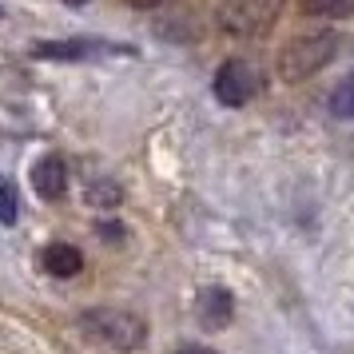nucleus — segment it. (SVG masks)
<instances>
[{"label": "nucleus", "mask_w": 354, "mask_h": 354, "mask_svg": "<svg viewBox=\"0 0 354 354\" xmlns=\"http://www.w3.org/2000/svg\"><path fill=\"white\" fill-rule=\"evenodd\" d=\"M338 52V32L335 28H315V32H299L290 36L283 52H279V80L283 84H303L315 72L335 60Z\"/></svg>", "instance_id": "nucleus-1"}, {"label": "nucleus", "mask_w": 354, "mask_h": 354, "mask_svg": "<svg viewBox=\"0 0 354 354\" xmlns=\"http://www.w3.org/2000/svg\"><path fill=\"white\" fill-rule=\"evenodd\" d=\"M80 326L115 354L136 351V346H144V338H147L144 319L136 310H124V306H92V310L80 315Z\"/></svg>", "instance_id": "nucleus-2"}, {"label": "nucleus", "mask_w": 354, "mask_h": 354, "mask_svg": "<svg viewBox=\"0 0 354 354\" xmlns=\"http://www.w3.org/2000/svg\"><path fill=\"white\" fill-rule=\"evenodd\" d=\"M283 4L287 0H223L215 8V24L219 32L239 36V40H251V36H263L274 28V20L283 17Z\"/></svg>", "instance_id": "nucleus-3"}, {"label": "nucleus", "mask_w": 354, "mask_h": 354, "mask_svg": "<svg viewBox=\"0 0 354 354\" xmlns=\"http://www.w3.org/2000/svg\"><path fill=\"white\" fill-rule=\"evenodd\" d=\"M255 68L247 64V60H223L219 72H215V80H211V92L215 100L223 104V108H243L247 100L255 96Z\"/></svg>", "instance_id": "nucleus-4"}, {"label": "nucleus", "mask_w": 354, "mask_h": 354, "mask_svg": "<svg viewBox=\"0 0 354 354\" xmlns=\"http://www.w3.org/2000/svg\"><path fill=\"white\" fill-rule=\"evenodd\" d=\"M195 319L203 322L207 330L231 326V319H235V299H231V290L227 287H203L199 299H195Z\"/></svg>", "instance_id": "nucleus-5"}, {"label": "nucleus", "mask_w": 354, "mask_h": 354, "mask_svg": "<svg viewBox=\"0 0 354 354\" xmlns=\"http://www.w3.org/2000/svg\"><path fill=\"white\" fill-rule=\"evenodd\" d=\"M32 187L40 199H60L68 187V163L60 156H44V160L32 167Z\"/></svg>", "instance_id": "nucleus-6"}, {"label": "nucleus", "mask_w": 354, "mask_h": 354, "mask_svg": "<svg viewBox=\"0 0 354 354\" xmlns=\"http://www.w3.org/2000/svg\"><path fill=\"white\" fill-rule=\"evenodd\" d=\"M40 259H44V271L56 274V279H72V274L84 271V251L76 243H48Z\"/></svg>", "instance_id": "nucleus-7"}, {"label": "nucleus", "mask_w": 354, "mask_h": 354, "mask_svg": "<svg viewBox=\"0 0 354 354\" xmlns=\"http://www.w3.org/2000/svg\"><path fill=\"white\" fill-rule=\"evenodd\" d=\"M36 56L40 60H88L96 44L92 40H44V44H36Z\"/></svg>", "instance_id": "nucleus-8"}, {"label": "nucleus", "mask_w": 354, "mask_h": 354, "mask_svg": "<svg viewBox=\"0 0 354 354\" xmlns=\"http://www.w3.org/2000/svg\"><path fill=\"white\" fill-rule=\"evenodd\" d=\"M84 203L88 207H104L112 211L124 203V187L115 183V179H96V183H88V192H84Z\"/></svg>", "instance_id": "nucleus-9"}, {"label": "nucleus", "mask_w": 354, "mask_h": 354, "mask_svg": "<svg viewBox=\"0 0 354 354\" xmlns=\"http://www.w3.org/2000/svg\"><path fill=\"white\" fill-rule=\"evenodd\" d=\"M306 17H322V20H342L354 12V0H299Z\"/></svg>", "instance_id": "nucleus-10"}, {"label": "nucleus", "mask_w": 354, "mask_h": 354, "mask_svg": "<svg viewBox=\"0 0 354 354\" xmlns=\"http://www.w3.org/2000/svg\"><path fill=\"white\" fill-rule=\"evenodd\" d=\"M20 219V203H17V187L8 179H0V223L12 227Z\"/></svg>", "instance_id": "nucleus-11"}, {"label": "nucleus", "mask_w": 354, "mask_h": 354, "mask_svg": "<svg viewBox=\"0 0 354 354\" xmlns=\"http://www.w3.org/2000/svg\"><path fill=\"white\" fill-rule=\"evenodd\" d=\"M338 112H351V120H354V72H351V80L338 88V104H335Z\"/></svg>", "instance_id": "nucleus-12"}, {"label": "nucleus", "mask_w": 354, "mask_h": 354, "mask_svg": "<svg viewBox=\"0 0 354 354\" xmlns=\"http://www.w3.org/2000/svg\"><path fill=\"white\" fill-rule=\"evenodd\" d=\"M100 235H104V239H124V227L120 223H100Z\"/></svg>", "instance_id": "nucleus-13"}, {"label": "nucleus", "mask_w": 354, "mask_h": 354, "mask_svg": "<svg viewBox=\"0 0 354 354\" xmlns=\"http://www.w3.org/2000/svg\"><path fill=\"white\" fill-rule=\"evenodd\" d=\"M124 4H131V8H163V4H171V0H124Z\"/></svg>", "instance_id": "nucleus-14"}, {"label": "nucleus", "mask_w": 354, "mask_h": 354, "mask_svg": "<svg viewBox=\"0 0 354 354\" xmlns=\"http://www.w3.org/2000/svg\"><path fill=\"white\" fill-rule=\"evenodd\" d=\"M176 354H215L211 346H195V342H187V346H179Z\"/></svg>", "instance_id": "nucleus-15"}, {"label": "nucleus", "mask_w": 354, "mask_h": 354, "mask_svg": "<svg viewBox=\"0 0 354 354\" xmlns=\"http://www.w3.org/2000/svg\"><path fill=\"white\" fill-rule=\"evenodd\" d=\"M64 4H72V8H84V4H92V0H64Z\"/></svg>", "instance_id": "nucleus-16"}]
</instances>
